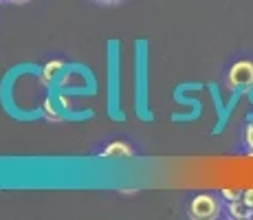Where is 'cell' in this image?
I'll return each mask as SVG.
<instances>
[{
    "label": "cell",
    "instance_id": "1",
    "mask_svg": "<svg viewBox=\"0 0 253 220\" xmlns=\"http://www.w3.org/2000/svg\"><path fill=\"white\" fill-rule=\"evenodd\" d=\"M227 88L229 90H251L253 88V62L238 60L227 73Z\"/></svg>",
    "mask_w": 253,
    "mask_h": 220
},
{
    "label": "cell",
    "instance_id": "2",
    "mask_svg": "<svg viewBox=\"0 0 253 220\" xmlns=\"http://www.w3.org/2000/svg\"><path fill=\"white\" fill-rule=\"evenodd\" d=\"M189 216L198 220H213L220 216V200L213 194H196L189 203Z\"/></svg>",
    "mask_w": 253,
    "mask_h": 220
},
{
    "label": "cell",
    "instance_id": "3",
    "mask_svg": "<svg viewBox=\"0 0 253 220\" xmlns=\"http://www.w3.org/2000/svg\"><path fill=\"white\" fill-rule=\"evenodd\" d=\"M101 156H106V159H132L134 150H132V145H128L126 141H113V143L101 152Z\"/></svg>",
    "mask_w": 253,
    "mask_h": 220
},
{
    "label": "cell",
    "instance_id": "4",
    "mask_svg": "<svg viewBox=\"0 0 253 220\" xmlns=\"http://www.w3.org/2000/svg\"><path fill=\"white\" fill-rule=\"evenodd\" d=\"M227 212H229V216H231V218H236V220L253 218V209H251V207H247V203H245L242 198L231 200V203L227 205Z\"/></svg>",
    "mask_w": 253,
    "mask_h": 220
},
{
    "label": "cell",
    "instance_id": "5",
    "mask_svg": "<svg viewBox=\"0 0 253 220\" xmlns=\"http://www.w3.org/2000/svg\"><path fill=\"white\" fill-rule=\"evenodd\" d=\"M62 68H64V62H60V60H53V62H48V64H44V68H42V82H44V84L53 82L60 75Z\"/></svg>",
    "mask_w": 253,
    "mask_h": 220
},
{
    "label": "cell",
    "instance_id": "6",
    "mask_svg": "<svg viewBox=\"0 0 253 220\" xmlns=\"http://www.w3.org/2000/svg\"><path fill=\"white\" fill-rule=\"evenodd\" d=\"M42 112H44V117H46V119H51V121H60V119H62V117L55 112V106H53V101H51V99H44Z\"/></svg>",
    "mask_w": 253,
    "mask_h": 220
},
{
    "label": "cell",
    "instance_id": "7",
    "mask_svg": "<svg viewBox=\"0 0 253 220\" xmlns=\"http://www.w3.org/2000/svg\"><path fill=\"white\" fill-rule=\"evenodd\" d=\"M220 196L227 200V203H231V200H238L242 198V189H222Z\"/></svg>",
    "mask_w": 253,
    "mask_h": 220
},
{
    "label": "cell",
    "instance_id": "8",
    "mask_svg": "<svg viewBox=\"0 0 253 220\" xmlns=\"http://www.w3.org/2000/svg\"><path fill=\"white\" fill-rule=\"evenodd\" d=\"M245 143H247V148H249V152L253 154V119L249 121V126H247V130H245Z\"/></svg>",
    "mask_w": 253,
    "mask_h": 220
},
{
    "label": "cell",
    "instance_id": "9",
    "mask_svg": "<svg viewBox=\"0 0 253 220\" xmlns=\"http://www.w3.org/2000/svg\"><path fill=\"white\" fill-rule=\"evenodd\" d=\"M57 104H60L64 110H71V108H73V101H71V97H66L64 92H60V95H57Z\"/></svg>",
    "mask_w": 253,
    "mask_h": 220
},
{
    "label": "cell",
    "instance_id": "10",
    "mask_svg": "<svg viewBox=\"0 0 253 220\" xmlns=\"http://www.w3.org/2000/svg\"><path fill=\"white\" fill-rule=\"evenodd\" d=\"M242 200L247 203V207H251V209H253V187H251V189H245V192H242Z\"/></svg>",
    "mask_w": 253,
    "mask_h": 220
},
{
    "label": "cell",
    "instance_id": "11",
    "mask_svg": "<svg viewBox=\"0 0 253 220\" xmlns=\"http://www.w3.org/2000/svg\"><path fill=\"white\" fill-rule=\"evenodd\" d=\"M99 2H115V0H99Z\"/></svg>",
    "mask_w": 253,
    "mask_h": 220
},
{
    "label": "cell",
    "instance_id": "12",
    "mask_svg": "<svg viewBox=\"0 0 253 220\" xmlns=\"http://www.w3.org/2000/svg\"><path fill=\"white\" fill-rule=\"evenodd\" d=\"M13 2H27V0H13Z\"/></svg>",
    "mask_w": 253,
    "mask_h": 220
}]
</instances>
